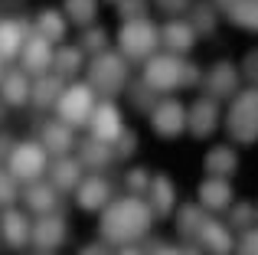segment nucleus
Listing matches in <instances>:
<instances>
[{
  "label": "nucleus",
  "mask_w": 258,
  "mask_h": 255,
  "mask_svg": "<svg viewBox=\"0 0 258 255\" xmlns=\"http://www.w3.org/2000/svg\"><path fill=\"white\" fill-rule=\"evenodd\" d=\"M88 131H92V138L111 144V141L124 131V118H121L118 105L108 102V98L101 105H95V108H92V118H88Z\"/></svg>",
  "instance_id": "8"
},
{
  "label": "nucleus",
  "mask_w": 258,
  "mask_h": 255,
  "mask_svg": "<svg viewBox=\"0 0 258 255\" xmlns=\"http://www.w3.org/2000/svg\"><path fill=\"white\" fill-rule=\"evenodd\" d=\"M200 82H203V72H200V66H193V62H183V69H180V85L193 89V85H200Z\"/></svg>",
  "instance_id": "41"
},
{
  "label": "nucleus",
  "mask_w": 258,
  "mask_h": 255,
  "mask_svg": "<svg viewBox=\"0 0 258 255\" xmlns=\"http://www.w3.org/2000/svg\"><path fill=\"white\" fill-rule=\"evenodd\" d=\"M118 13H121V20L147 17V4H144V0H118Z\"/></svg>",
  "instance_id": "40"
},
{
  "label": "nucleus",
  "mask_w": 258,
  "mask_h": 255,
  "mask_svg": "<svg viewBox=\"0 0 258 255\" xmlns=\"http://www.w3.org/2000/svg\"><path fill=\"white\" fill-rule=\"evenodd\" d=\"M92 108H95V89L92 85H69V89H62V95H59L56 102V115L59 121H66L69 128H79V124H88V118H92Z\"/></svg>",
  "instance_id": "5"
},
{
  "label": "nucleus",
  "mask_w": 258,
  "mask_h": 255,
  "mask_svg": "<svg viewBox=\"0 0 258 255\" xmlns=\"http://www.w3.org/2000/svg\"><path fill=\"white\" fill-rule=\"evenodd\" d=\"M20 62H23V72L30 76H43V72L52 69V43L43 39L39 33L26 36L23 49H20Z\"/></svg>",
  "instance_id": "12"
},
{
  "label": "nucleus",
  "mask_w": 258,
  "mask_h": 255,
  "mask_svg": "<svg viewBox=\"0 0 258 255\" xmlns=\"http://www.w3.org/2000/svg\"><path fill=\"white\" fill-rule=\"evenodd\" d=\"M30 219H26V213L20 210H10L7 206L4 213H0V239H4L10 249H23L26 242H30Z\"/></svg>",
  "instance_id": "16"
},
{
  "label": "nucleus",
  "mask_w": 258,
  "mask_h": 255,
  "mask_svg": "<svg viewBox=\"0 0 258 255\" xmlns=\"http://www.w3.org/2000/svg\"><path fill=\"white\" fill-rule=\"evenodd\" d=\"M7 164H10V173L17 180H26V183H30V180H36L39 173L46 170V147L43 144H30V141L13 144Z\"/></svg>",
  "instance_id": "7"
},
{
  "label": "nucleus",
  "mask_w": 258,
  "mask_h": 255,
  "mask_svg": "<svg viewBox=\"0 0 258 255\" xmlns=\"http://www.w3.org/2000/svg\"><path fill=\"white\" fill-rule=\"evenodd\" d=\"M216 124H219V105H216V98H209V95L196 98L186 111V128L193 131V138H209L216 131Z\"/></svg>",
  "instance_id": "13"
},
{
  "label": "nucleus",
  "mask_w": 258,
  "mask_h": 255,
  "mask_svg": "<svg viewBox=\"0 0 258 255\" xmlns=\"http://www.w3.org/2000/svg\"><path fill=\"white\" fill-rule=\"evenodd\" d=\"M235 255H258V229H245V236H242L239 252Z\"/></svg>",
  "instance_id": "42"
},
{
  "label": "nucleus",
  "mask_w": 258,
  "mask_h": 255,
  "mask_svg": "<svg viewBox=\"0 0 258 255\" xmlns=\"http://www.w3.org/2000/svg\"><path fill=\"white\" fill-rule=\"evenodd\" d=\"M0 118H4V98H0Z\"/></svg>",
  "instance_id": "50"
},
{
  "label": "nucleus",
  "mask_w": 258,
  "mask_h": 255,
  "mask_svg": "<svg viewBox=\"0 0 258 255\" xmlns=\"http://www.w3.org/2000/svg\"><path fill=\"white\" fill-rule=\"evenodd\" d=\"M151 255H183V252H176V249H170V245H160V249H154Z\"/></svg>",
  "instance_id": "47"
},
{
  "label": "nucleus",
  "mask_w": 258,
  "mask_h": 255,
  "mask_svg": "<svg viewBox=\"0 0 258 255\" xmlns=\"http://www.w3.org/2000/svg\"><path fill=\"white\" fill-rule=\"evenodd\" d=\"M72 144H76V134H72V128L66 124V121H49V124L43 128V147H46V154H59V157H62Z\"/></svg>",
  "instance_id": "26"
},
{
  "label": "nucleus",
  "mask_w": 258,
  "mask_h": 255,
  "mask_svg": "<svg viewBox=\"0 0 258 255\" xmlns=\"http://www.w3.org/2000/svg\"><path fill=\"white\" fill-rule=\"evenodd\" d=\"M255 219H258V210H255Z\"/></svg>",
  "instance_id": "52"
},
{
  "label": "nucleus",
  "mask_w": 258,
  "mask_h": 255,
  "mask_svg": "<svg viewBox=\"0 0 258 255\" xmlns=\"http://www.w3.org/2000/svg\"><path fill=\"white\" fill-rule=\"evenodd\" d=\"M229 223H232L235 229H248V226L255 223V210L248 203H235L232 213H229Z\"/></svg>",
  "instance_id": "39"
},
{
  "label": "nucleus",
  "mask_w": 258,
  "mask_h": 255,
  "mask_svg": "<svg viewBox=\"0 0 258 255\" xmlns=\"http://www.w3.org/2000/svg\"><path fill=\"white\" fill-rule=\"evenodd\" d=\"M203 219H206L203 206H180V213H176V229H180V236L196 239V232H200Z\"/></svg>",
  "instance_id": "31"
},
{
  "label": "nucleus",
  "mask_w": 258,
  "mask_h": 255,
  "mask_svg": "<svg viewBox=\"0 0 258 255\" xmlns=\"http://www.w3.org/2000/svg\"><path fill=\"white\" fill-rule=\"evenodd\" d=\"M118 46H121V56L131 59V62L151 59L160 46V30L147 17L124 20V26H121V33H118Z\"/></svg>",
  "instance_id": "3"
},
{
  "label": "nucleus",
  "mask_w": 258,
  "mask_h": 255,
  "mask_svg": "<svg viewBox=\"0 0 258 255\" xmlns=\"http://www.w3.org/2000/svg\"><path fill=\"white\" fill-rule=\"evenodd\" d=\"M147 197H151V213L154 216H170V210L176 206V190L170 183V177H151V186H147Z\"/></svg>",
  "instance_id": "22"
},
{
  "label": "nucleus",
  "mask_w": 258,
  "mask_h": 255,
  "mask_svg": "<svg viewBox=\"0 0 258 255\" xmlns=\"http://www.w3.org/2000/svg\"><path fill=\"white\" fill-rule=\"evenodd\" d=\"M111 151H114V160H127L134 151H138V138L131 131H121L118 138L111 141Z\"/></svg>",
  "instance_id": "37"
},
{
  "label": "nucleus",
  "mask_w": 258,
  "mask_h": 255,
  "mask_svg": "<svg viewBox=\"0 0 258 255\" xmlns=\"http://www.w3.org/2000/svg\"><path fill=\"white\" fill-rule=\"evenodd\" d=\"M82 52H101V49H108V33L101 30V26H92V30H85V36H82Z\"/></svg>",
  "instance_id": "36"
},
{
  "label": "nucleus",
  "mask_w": 258,
  "mask_h": 255,
  "mask_svg": "<svg viewBox=\"0 0 258 255\" xmlns=\"http://www.w3.org/2000/svg\"><path fill=\"white\" fill-rule=\"evenodd\" d=\"M66 30H69V23H66V17L56 13V10H43L36 17V33L43 39H49V43H59V39L66 36Z\"/></svg>",
  "instance_id": "30"
},
{
  "label": "nucleus",
  "mask_w": 258,
  "mask_h": 255,
  "mask_svg": "<svg viewBox=\"0 0 258 255\" xmlns=\"http://www.w3.org/2000/svg\"><path fill=\"white\" fill-rule=\"evenodd\" d=\"M203 167H206L209 177H232L235 170H239V157H235L232 147H213V151L206 154V160H203Z\"/></svg>",
  "instance_id": "25"
},
{
  "label": "nucleus",
  "mask_w": 258,
  "mask_h": 255,
  "mask_svg": "<svg viewBox=\"0 0 258 255\" xmlns=\"http://www.w3.org/2000/svg\"><path fill=\"white\" fill-rule=\"evenodd\" d=\"M124 92H127V98H131V105H134L138 111H151L154 105H157V92H154V89H147L144 82H141V85H134V89H124Z\"/></svg>",
  "instance_id": "34"
},
{
  "label": "nucleus",
  "mask_w": 258,
  "mask_h": 255,
  "mask_svg": "<svg viewBox=\"0 0 258 255\" xmlns=\"http://www.w3.org/2000/svg\"><path fill=\"white\" fill-rule=\"evenodd\" d=\"M10 151H13L10 138H7V134H0V160H7V157H10Z\"/></svg>",
  "instance_id": "46"
},
{
  "label": "nucleus",
  "mask_w": 258,
  "mask_h": 255,
  "mask_svg": "<svg viewBox=\"0 0 258 255\" xmlns=\"http://www.w3.org/2000/svg\"><path fill=\"white\" fill-rule=\"evenodd\" d=\"M121 255H141V252H138V249H124Z\"/></svg>",
  "instance_id": "48"
},
{
  "label": "nucleus",
  "mask_w": 258,
  "mask_h": 255,
  "mask_svg": "<svg viewBox=\"0 0 258 255\" xmlns=\"http://www.w3.org/2000/svg\"><path fill=\"white\" fill-rule=\"evenodd\" d=\"M79 180H82V164L62 154V157L52 164V186H56V193H69V190H76Z\"/></svg>",
  "instance_id": "23"
},
{
  "label": "nucleus",
  "mask_w": 258,
  "mask_h": 255,
  "mask_svg": "<svg viewBox=\"0 0 258 255\" xmlns=\"http://www.w3.org/2000/svg\"><path fill=\"white\" fill-rule=\"evenodd\" d=\"M183 255H206V252H196V249H189V252H183Z\"/></svg>",
  "instance_id": "49"
},
{
  "label": "nucleus",
  "mask_w": 258,
  "mask_h": 255,
  "mask_svg": "<svg viewBox=\"0 0 258 255\" xmlns=\"http://www.w3.org/2000/svg\"><path fill=\"white\" fill-rule=\"evenodd\" d=\"M82 62H85L82 46H66V49L52 52V66H56V76H59V79L76 76V72L82 69Z\"/></svg>",
  "instance_id": "29"
},
{
  "label": "nucleus",
  "mask_w": 258,
  "mask_h": 255,
  "mask_svg": "<svg viewBox=\"0 0 258 255\" xmlns=\"http://www.w3.org/2000/svg\"><path fill=\"white\" fill-rule=\"evenodd\" d=\"M180 69H183V59L173 56V52L151 56L144 69V85L154 92H173V89H180Z\"/></svg>",
  "instance_id": "6"
},
{
  "label": "nucleus",
  "mask_w": 258,
  "mask_h": 255,
  "mask_svg": "<svg viewBox=\"0 0 258 255\" xmlns=\"http://www.w3.org/2000/svg\"><path fill=\"white\" fill-rule=\"evenodd\" d=\"M196 242H200V249L206 255H232L235 252V242L232 236H229V229L222 223H216V219H203L200 232H196Z\"/></svg>",
  "instance_id": "15"
},
{
  "label": "nucleus",
  "mask_w": 258,
  "mask_h": 255,
  "mask_svg": "<svg viewBox=\"0 0 258 255\" xmlns=\"http://www.w3.org/2000/svg\"><path fill=\"white\" fill-rule=\"evenodd\" d=\"M76 203L82 206L85 213H101L108 203H111V183H108L105 177H98V173L79 180V186H76Z\"/></svg>",
  "instance_id": "11"
},
{
  "label": "nucleus",
  "mask_w": 258,
  "mask_h": 255,
  "mask_svg": "<svg viewBox=\"0 0 258 255\" xmlns=\"http://www.w3.org/2000/svg\"><path fill=\"white\" fill-rule=\"evenodd\" d=\"M95 13H98V0H66V17L79 26L92 23Z\"/></svg>",
  "instance_id": "32"
},
{
  "label": "nucleus",
  "mask_w": 258,
  "mask_h": 255,
  "mask_svg": "<svg viewBox=\"0 0 258 255\" xmlns=\"http://www.w3.org/2000/svg\"><path fill=\"white\" fill-rule=\"evenodd\" d=\"M226 128L232 134V141H239V144H255L258 141V89H245L232 98Z\"/></svg>",
  "instance_id": "4"
},
{
  "label": "nucleus",
  "mask_w": 258,
  "mask_h": 255,
  "mask_svg": "<svg viewBox=\"0 0 258 255\" xmlns=\"http://www.w3.org/2000/svg\"><path fill=\"white\" fill-rule=\"evenodd\" d=\"M151 124L160 138H176L186 128V108L176 98H164V102H157L151 108Z\"/></svg>",
  "instance_id": "10"
},
{
  "label": "nucleus",
  "mask_w": 258,
  "mask_h": 255,
  "mask_svg": "<svg viewBox=\"0 0 258 255\" xmlns=\"http://www.w3.org/2000/svg\"><path fill=\"white\" fill-rule=\"evenodd\" d=\"M59 95H62V79L59 76H39L30 89V102L36 108H52L59 102Z\"/></svg>",
  "instance_id": "27"
},
{
  "label": "nucleus",
  "mask_w": 258,
  "mask_h": 255,
  "mask_svg": "<svg viewBox=\"0 0 258 255\" xmlns=\"http://www.w3.org/2000/svg\"><path fill=\"white\" fill-rule=\"evenodd\" d=\"M157 7L164 13H170V17H176V13H183L189 7V0H157Z\"/></svg>",
  "instance_id": "44"
},
{
  "label": "nucleus",
  "mask_w": 258,
  "mask_h": 255,
  "mask_svg": "<svg viewBox=\"0 0 258 255\" xmlns=\"http://www.w3.org/2000/svg\"><path fill=\"white\" fill-rule=\"evenodd\" d=\"M124 186H127V193H131V197H141V193H147V186H151V173L141 170V167H134V170H127Z\"/></svg>",
  "instance_id": "38"
},
{
  "label": "nucleus",
  "mask_w": 258,
  "mask_h": 255,
  "mask_svg": "<svg viewBox=\"0 0 258 255\" xmlns=\"http://www.w3.org/2000/svg\"><path fill=\"white\" fill-rule=\"evenodd\" d=\"M88 85L95 92H101L105 98L121 95L127 89V59L111 52V49L95 52L92 66H88Z\"/></svg>",
  "instance_id": "2"
},
{
  "label": "nucleus",
  "mask_w": 258,
  "mask_h": 255,
  "mask_svg": "<svg viewBox=\"0 0 258 255\" xmlns=\"http://www.w3.org/2000/svg\"><path fill=\"white\" fill-rule=\"evenodd\" d=\"M226 13L235 26L258 33V0H229Z\"/></svg>",
  "instance_id": "28"
},
{
  "label": "nucleus",
  "mask_w": 258,
  "mask_h": 255,
  "mask_svg": "<svg viewBox=\"0 0 258 255\" xmlns=\"http://www.w3.org/2000/svg\"><path fill=\"white\" fill-rule=\"evenodd\" d=\"M39 255H52V252H39Z\"/></svg>",
  "instance_id": "51"
},
{
  "label": "nucleus",
  "mask_w": 258,
  "mask_h": 255,
  "mask_svg": "<svg viewBox=\"0 0 258 255\" xmlns=\"http://www.w3.org/2000/svg\"><path fill=\"white\" fill-rule=\"evenodd\" d=\"M203 85H206V95L209 98H232L235 92H239V69H235L232 62H216L213 69L206 72V79H203Z\"/></svg>",
  "instance_id": "14"
},
{
  "label": "nucleus",
  "mask_w": 258,
  "mask_h": 255,
  "mask_svg": "<svg viewBox=\"0 0 258 255\" xmlns=\"http://www.w3.org/2000/svg\"><path fill=\"white\" fill-rule=\"evenodd\" d=\"M189 23H193L196 36H209V33L216 30V10H213V4H196Z\"/></svg>",
  "instance_id": "33"
},
{
  "label": "nucleus",
  "mask_w": 258,
  "mask_h": 255,
  "mask_svg": "<svg viewBox=\"0 0 258 255\" xmlns=\"http://www.w3.org/2000/svg\"><path fill=\"white\" fill-rule=\"evenodd\" d=\"M66 236H69V229H66V219L56 216V213H43V216L36 219V226L30 229V242L36 245L39 252L59 249V245L66 242Z\"/></svg>",
  "instance_id": "9"
},
{
  "label": "nucleus",
  "mask_w": 258,
  "mask_h": 255,
  "mask_svg": "<svg viewBox=\"0 0 258 255\" xmlns=\"http://www.w3.org/2000/svg\"><path fill=\"white\" fill-rule=\"evenodd\" d=\"M26 36H30V26L23 20H0V59H17Z\"/></svg>",
  "instance_id": "20"
},
{
  "label": "nucleus",
  "mask_w": 258,
  "mask_h": 255,
  "mask_svg": "<svg viewBox=\"0 0 258 255\" xmlns=\"http://www.w3.org/2000/svg\"><path fill=\"white\" fill-rule=\"evenodd\" d=\"M111 160H114L111 144H105V141H98V138H88V141H82V147H79V164L82 167L101 170V167H108Z\"/></svg>",
  "instance_id": "24"
},
{
  "label": "nucleus",
  "mask_w": 258,
  "mask_h": 255,
  "mask_svg": "<svg viewBox=\"0 0 258 255\" xmlns=\"http://www.w3.org/2000/svg\"><path fill=\"white\" fill-rule=\"evenodd\" d=\"M154 213L141 197H124L105 206L101 213V239L108 245H131L151 232Z\"/></svg>",
  "instance_id": "1"
},
{
  "label": "nucleus",
  "mask_w": 258,
  "mask_h": 255,
  "mask_svg": "<svg viewBox=\"0 0 258 255\" xmlns=\"http://www.w3.org/2000/svg\"><path fill=\"white\" fill-rule=\"evenodd\" d=\"M242 76H245L248 82H258V49H252L245 56V62H242Z\"/></svg>",
  "instance_id": "43"
},
{
  "label": "nucleus",
  "mask_w": 258,
  "mask_h": 255,
  "mask_svg": "<svg viewBox=\"0 0 258 255\" xmlns=\"http://www.w3.org/2000/svg\"><path fill=\"white\" fill-rule=\"evenodd\" d=\"M232 203V186H229L226 177H206L200 183V206L203 210H226V206Z\"/></svg>",
  "instance_id": "19"
},
{
  "label": "nucleus",
  "mask_w": 258,
  "mask_h": 255,
  "mask_svg": "<svg viewBox=\"0 0 258 255\" xmlns=\"http://www.w3.org/2000/svg\"><path fill=\"white\" fill-rule=\"evenodd\" d=\"M79 255H108V242H95V245H85Z\"/></svg>",
  "instance_id": "45"
},
{
  "label": "nucleus",
  "mask_w": 258,
  "mask_h": 255,
  "mask_svg": "<svg viewBox=\"0 0 258 255\" xmlns=\"http://www.w3.org/2000/svg\"><path fill=\"white\" fill-rule=\"evenodd\" d=\"M20 200V180L10 170H0V206H13Z\"/></svg>",
  "instance_id": "35"
},
{
  "label": "nucleus",
  "mask_w": 258,
  "mask_h": 255,
  "mask_svg": "<svg viewBox=\"0 0 258 255\" xmlns=\"http://www.w3.org/2000/svg\"><path fill=\"white\" fill-rule=\"evenodd\" d=\"M30 72L17 69V72H4L0 76V98H4V105H10V108H20V105L30 102Z\"/></svg>",
  "instance_id": "17"
},
{
  "label": "nucleus",
  "mask_w": 258,
  "mask_h": 255,
  "mask_svg": "<svg viewBox=\"0 0 258 255\" xmlns=\"http://www.w3.org/2000/svg\"><path fill=\"white\" fill-rule=\"evenodd\" d=\"M20 197H23L26 210L36 213V216H43V213H56L59 193H56V186H52V183H30L26 190H20Z\"/></svg>",
  "instance_id": "21"
},
{
  "label": "nucleus",
  "mask_w": 258,
  "mask_h": 255,
  "mask_svg": "<svg viewBox=\"0 0 258 255\" xmlns=\"http://www.w3.org/2000/svg\"><path fill=\"white\" fill-rule=\"evenodd\" d=\"M0 76H4V69H0Z\"/></svg>",
  "instance_id": "53"
},
{
  "label": "nucleus",
  "mask_w": 258,
  "mask_h": 255,
  "mask_svg": "<svg viewBox=\"0 0 258 255\" xmlns=\"http://www.w3.org/2000/svg\"><path fill=\"white\" fill-rule=\"evenodd\" d=\"M160 43L167 46V52H186V49H193V43H196V30H193V23L189 20H180V17H173L170 23L160 30Z\"/></svg>",
  "instance_id": "18"
}]
</instances>
